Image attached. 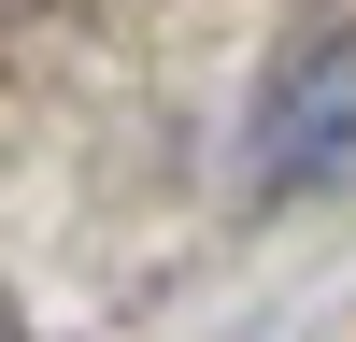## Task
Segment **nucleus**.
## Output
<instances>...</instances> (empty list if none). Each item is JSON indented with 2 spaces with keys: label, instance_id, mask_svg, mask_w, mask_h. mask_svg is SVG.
I'll list each match as a JSON object with an SVG mask.
<instances>
[{
  "label": "nucleus",
  "instance_id": "f257e3e1",
  "mask_svg": "<svg viewBox=\"0 0 356 342\" xmlns=\"http://www.w3.org/2000/svg\"><path fill=\"white\" fill-rule=\"evenodd\" d=\"M257 186L314 200V186H356V28L314 43L300 72L271 86V129H257Z\"/></svg>",
  "mask_w": 356,
  "mask_h": 342
}]
</instances>
